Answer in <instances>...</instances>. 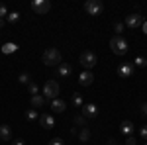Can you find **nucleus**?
<instances>
[{
	"instance_id": "f257e3e1",
	"label": "nucleus",
	"mask_w": 147,
	"mask_h": 145,
	"mask_svg": "<svg viewBox=\"0 0 147 145\" xmlns=\"http://www.w3.org/2000/svg\"><path fill=\"white\" fill-rule=\"evenodd\" d=\"M110 49H112L114 55H125L127 53V41L122 35H114L110 39Z\"/></svg>"
},
{
	"instance_id": "f03ea898",
	"label": "nucleus",
	"mask_w": 147,
	"mask_h": 145,
	"mask_svg": "<svg viewBox=\"0 0 147 145\" xmlns=\"http://www.w3.org/2000/svg\"><path fill=\"white\" fill-rule=\"evenodd\" d=\"M43 63H45L47 67H55V65H61V63H63V59H61V53H59V49H55V47H49L45 53H43Z\"/></svg>"
},
{
	"instance_id": "7ed1b4c3",
	"label": "nucleus",
	"mask_w": 147,
	"mask_h": 145,
	"mask_svg": "<svg viewBox=\"0 0 147 145\" xmlns=\"http://www.w3.org/2000/svg\"><path fill=\"white\" fill-rule=\"evenodd\" d=\"M57 96H59V82L57 80H47L45 84H43V98H51V100H55Z\"/></svg>"
},
{
	"instance_id": "20e7f679",
	"label": "nucleus",
	"mask_w": 147,
	"mask_h": 145,
	"mask_svg": "<svg viewBox=\"0 0 147 145\" xmlns=\"http://www.w3.org/2000/svg\"><path fill=\"white\" fill-rule=\"evenodd\" d=\"M84 10L88 16H100L102 10H104V4L100 0H86L84 2Z\"/></svg>"
},
{
	"instance_id": "39448f33",
	"label": "nucleus",
	"mask_w": 147,
	"mask_h": 145,
	"mask_svg": "<svg viewBox=\"0 0 147 145\" xmlns=\"http://www.w3.org/2000/svg\"><path fill=\"white\" fill-rule=\"evenodd\" d=\"M80 65L86 69V71H90L94 65H96V55H94V51H82L80 53Z\"/></svg>"
},
{
	"instance_id": "423d86ee",
	"label": "nucleus",
	"mask_w": 147,
	"mask_h": 145,
	"mask_svg": "<svg viewBox=\"0 0 147 145\" xmlns=\"http://www.w3.org/2000/svg\"><path fill=\"white\" fill-rule=\"evenodd\" d=\"M32 10L35 14H47V12L51 10V2L49 0H34L32 2Z\"/></svg>"
},
{
	"instance_id": "0eeeda50",
	"label": "nucleus",
	"mask_w": 147,
	"mask_h": 145,
	"mask_svg": "<svg viewBox=\"0 0 147 145\" xmlns=\"http://www.w3.org/2000/svg\"><path fill=\"white\" fill-rule=\"evenodd\" d=\"M143 22H145V20H143L141 14H129V16H125V26L131 28V30H134V28H139V26H143Z\"/></svg>"
},
{
	"instance_id": "6e6552de",
	"label": "nucleus",
	"mask_w": 147,
	"mask_h": 145,
	"mask_svg": "<svg viewBox=\"0 0 147 145\" xmlns=\"http://www.w3.org/2000/svg\"><path fill=\"white\" fill-rule=\"evenodd\" d=\"M92 82H94V75H92V71H82L79 75V84L80 86H90Z\"/></svg>"
},
{
	"instance_id": "1a4fd4ad",
	"label": "nucleus",
	"mask_w": 147,
	"mask_h": 145,
	"mask_svg": "<svg viewBox=\"0 0 147 145\" xmlns=\"http://www.w3.org/2000/svg\"><path fill=\"white\" fill-rule=\"evenodd\" d=\"M118 75H120L122 78L131 77V75H134V65H131V63H124V65H120V67H118Z\"/></svg>"
},
{
	"instance_id": "9d476101",
	"label": "nucleus",
	"mask_w": 147,
	"mask_h": 145,
	"mask_svg": "<svg viewBox=\"0 0 147 145\" xmlns=\"http://www.w3.org/2000/svg\"><path fill=\"white\" fill-rule=\"evenodd\" d=\"M82 116H84V118H96V116H98L96 104H84V106H82Z\"/></svg>"
},
{
	"instance_id": "9b49d317",
	"label": "nucleus",
	"mask_w": 147,
	"mask_h": 145,
	"mask_svg": "<svg viewBox=\"0 0 147 145\" xmlns=\"http://www.w3.org/2000/svg\"><path fill=\"white\" fill-rule=\"evenodd\" d=\"M39 123H41L43 129H51V127L55 125V120H53V116H49V114H41V116H39Z\"/></svg>"
},
{
	"instance_id": "f8f14e48",
	"label": "nucleus",
	"mask_w": 147,
	"mask_h": 145,
	"mask_svg": "<svg viewBox=\"0 0 147 145\" xmlns=\"http://www.w3.org/2000/svg\"><path fill=\"white\" fill-rule=\"evenodd\" d=\"M71 73H73V67L69 65V63H61L59 67H57V75L63 78H69L71 77Z\"/></svg>"
},
{
	"instance_id": "ddd939ff",
	"label": "nucleus",
	"mask_w": 147,
	"mask_h": 145,
	"mask_svg": "<svg viewBox=\"0 0 147 145\" xmlns=\"http://www.w3.org/2000/svg\"><path fill=\"white\" fill-rule=\"evenodd\" d=\"M51 110L55 112V114H63V112L67 110V104L63 100H59V98H55V100L51 102Z\"/></svg>"
},
{
	"instance_id": "4468645a",
	"label": "nucleus",
	"mask_w": 147,
	"mask_h": 145,
	"mask_svg": "<svg viewBox=\"0 0 147 145\" xmlns=\"http://www.w3.org/2000/svg\"><path fill=\"white\" fill-rule=\"evenodd\" d=\"M134 129H136V127H134V123L129 122V120L122 122V125H120V132H122L124 135H127V137H129V135L134 134Z\"/></svg>"
},
{
	"instance_id": "2eb2a0df",
	"label": "nucleus",
	"mask_w": 147,
	"mask_h": 145,
	"mask_svg": "<svg viewBox=\"0 0 147 145\" xmlns=\"http://www.w3.org/2000/svg\"><path fill=\"white\" fill-rule=\"evenodd\" d=\"M0 139H2V141H12L10 125H0Z\"/></svg>"
},
{
	"instance_id": "dca6fc26",
	"label": "nucleus",
	"mask_w": 147,
	"mask_h": 145,
	"mask_svg": "<svg viewBox=\"0 0 147 145\" xmlns=\"http://www.w3.org/2000/svg\"><path fill=\"white\" fill-rule=\"evenodd\" d=\"M32 106H34V108H43V106H45L43 94H35V96H32Z\"/></svg>"
},
{
	"instance_id": "f3484780",
	"label": "nucleus",
	"mask_w": 147,
	"mask_h": 145,
	"mask_svg": "<svg viewBox=\"0 0 147 145\" xmlns=\"http://www.w3.org/2000/svg\"><path fill=\"white\" fill-rule=\"evenodd\" d=\"M79 141H80V143H88V141H90V129H88L86 125H84V127L80 129V134H79Z\"/></svg>"
},
{
	"instance_id": "a211bd4d",
	"label": "nucleus",
	"mask_w": 147,
	"mask_h": 145,
	"mask_svg": "<svg viewBox=\"0 0 147 145\" xmlns=\"http://www.w3.org/2000/svg\"><path fill=\"white\" fill-rule=\"evenodd\" d=\"M73 104H75L77 108H82V106H84V102H82V96H80V94H73Z\"/></svg>"
},
{
	"instance_id": "6ab92c4d",
	"label": "nucleus",
	"mask_w": 147,
	"mask_h": 145,
	"mask_svg": "<svg viewBox=\"0 0 147 145\" xmlns=\"http://www.w3.org/2000/svg\"><path fill=\"white\" fill-rule=\"evenodd\" d=\"M28 90H30V94H32V96H35V94H39V86L35 84L34 80H32V82L28 84Z\"/></svg>"
},
{
	"instance_id": "aec40b11",
	"label": "nucleus",
	"mask_w": 147,
	"mask_h": 145,
	"mask_svg": "<svg viewBox=\"0 0 147 145\" xmlns=\"http://www.w3.org/2000/svg\"><path fill=\"white\" fill-rule=\"evenodd\" d=\"M18 20H20V14H18V12H12V14L6 16V22H10V24H16Z\"/></svg>"
},
{
	"instance_id": "412c9836",
	"label": "nucleus",
	"mask_w": 147,
	"mask_h": 145,
	"mask_svg": "<svg viewBox=\"0 0 147 145\" xmlns=\"http://www.w3.org/2000/svg\"><path fill=\"white\" fill-rule=\"evenodd\" d=\"M16 49H18V45H16V43H6L4 47H2V51H4V53H14Z\"/></svg>"
},
{
	"instance_id": "4be33fe9",
	"label": "nucleus",
	"mask_w": 147,
	"mask_h": 145,
	"mask_svg": "<svg viewBox=\"0 0 147 145\" xmlns=\"http://www.w3.org/2000/svg\"><path fill=\"white\" fill-rule=\"evenodd\" d=\"M26 118L34 122V120H39V114H37L35 110H28V112H26Z\"/></svg>"
},
{
	"instance_id": "5701e85b",
	"label": "nucleus",
	"mask_w": 147,
	"mask_h": 145,
	"mask_svg": "<svg viewBox=\"0 0 147 145\" xmlns=\"http://www.w3.org/2000/svg\"><path fill=\"white\" fill-rule=\"evenodd\" d=\"M18 80H20V82H22V84H30V82H32V77H30V75H28V73H22V75H20V78H18Z\"/></svg>"
},
{
	"instance_id": "b1692460",
	"label": "nucleus",
	"mask_w": 147,
	"mask_h": 145,
	"mask_svg": "<svg viewBox=\"0 0 147 145\" xmlns=\"http://www.w3.org/2000/svg\"><path fill=\"white\" fill-rule=\"evenodd\" d=\"M134 65H137V67H147V59L145 57H136Z\"/></svg>"
},
{
	"instance_id": "393cba45",
	"label": "nucleus",
	"mask_w": 147,
	"mask_h": 145,
	"mask_svg": "<svg viewBox=\"0 0 147 145\" xmlns=\"http://www.w3.org/2000/svg\"><path fill=\"white\" fill-rule=\"evenodd\" d=\"M75 123H77V125H84V123H86V118H84L82 114H80V116H75Z\"/></svg>"
},
{
	"instance_id": "a878e982",
	"label": "nucleus",
	"mask_w": 147,
	"mask_h": 145,
	"mask_svg": "<svg viewBox=\"0 0 147 145\" xmlns=\"http://www.w3.org/2000/svg\"><path fill=\"white\" fill-rule=\"evenodd\" d=\"M114 32H116V35H120L122 32H124V24H122V22H118L116 26H114Z\"/></svg>"
},
{
	"instance_id": "bb28decb",
	"label": "nucleus",
	"mask_w": 147,
	"mask_h": 145,
	"mask_svg": "<svg viewBox=\"0 0 147 145\" xmlns=\"http://www.w3.org/2000/svg\"><path fill=\"white\" fill-rule=\"evenodd\" d=\"M6 16H8V10H6V6H4V4L0 2V20H4Z\"/></svg>"
},
{
	"instance_id": "cd10ccee",
	"label": "nucleus",
	"mask_w": 147,
	"mask_h": 145,
	"mask_svg": "<svg viewBox=\"0 0 147 145\" xmlns=\"http://www.w3.org/2000/svg\"><path fill=\"white\" fill-rule=\"evenodd\" d=\"M139 135H141V139L147 141V125H141V127H139Z\"/></svg>"
},
{
	"instance_id": "c85d7f7f",
	"label": "nucleus",
	"mask_w": 147,
	"mask_h": 145,
	"mask_svg": "<svg viewBox=\"0 0 147 145\" xmlns=\"http://www.w3.org/2000/svg\"><path fill=\"white\" fill-rule=\"evenodd\" d=\"M137 141H136V137H134V135H129V137H127V139H125V145H136Z\"/></svg>"
},
{
	"instance_id": "c756f323",
	"label": "nucleus",
	"mask_w": 147,
	"mask_h": 145,
	"mask_svg": "<svg viewBox=\"0 0 147 145\" xmlns=\"http://www.w3.org/2000/svg\"><path fill=\"white\" fill-rule=\"evenodd\" d=\"M139 112H141V116H147V102H143V104H141Z\"/></svg>"
},
{
	"instance_id": "7c9ffc66",
	"label": "nucleus",
	"mask_w": 147,
	"mask_h": 145,
	"mask_svg": "<svg viewBox=\"0 0 147 145\" xmlns=\"http://www.w3.org/2000/svg\"><path fill=\"white\" fill-rule=\"evenodd\" d=\"M49 145H65V143H63V139L55 137V139H51V143H49Z\"/></svg>"
},
{
	"instance_id": "2f4dec72",
	"label": "nucleus",
	"mask_w": 147,
	"mask_h": 145,
	"mask_svg": "<svg viewBox=\"0 0 147 145\" xmlns=\"http://www.w3.org/2000/svg\"><path fill=\"white\" fill-rule=\"evenodd\" d=\"M106 145H118V141H116L114 137H110V139H108V143H106Z\"/></svg>"
},
{
	"instance_id": "473e14b6",
	"label": "nucleus",
	"mask_w": 147,
	"mask_h": 145,
	"mask_svg": "<svg viewBox=\"0 0 147 145\" xmlns=\"http://www.w3.org/2000/svg\"><path fill=\"white\" fill-rule=\"evenodd\" d=\"M12 145H24L22 139H16V141H12Z\"/></svg>"
},
{
	"instance_id": "72a5a7b5",
	"label": "nucleus",
	"mask_w": 147,
	"mask_h": 145,
	"mask_svg": "<svg viewBox=\"0 0 147 145\" xmlns=\"http://www.w3.org/2000/svg\"><path fill=\"white\" fill-rule=\"evenodd\" d=\"M143 34L147 35V22H143Z\"/></svg>"
},
{
	"instance_id": "f704fd0d",
	"label": "nucleus",
	"mask_w": 147,
	"mask_h": 145,
	"mask_svg": "<svg viewBox=\"0 0 147 145\" xmlns=\"http://www.w3.org/2000/svg\"><path fill=\"white\" fill-rule=\"evenodd\" d=\"M4 24H6V20H0V28H2V26H4Z\"/></svg>"
},
{
	"instance_id": "c9c22d12",
	"label": "nucleus",
	"mask_w": 147,
	"mask_h": 145,
	"mask_svg": "<svg viewBox=\"0 0 147 145\" xmlns=\"http://www.w3.org/2000/svg\"><path fill=\"white\" fill-rule=\"evenodd\" d=\"M145 145H147V141H145Z\"/></svg>"
}]
</instances>
